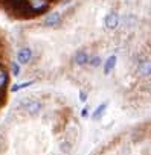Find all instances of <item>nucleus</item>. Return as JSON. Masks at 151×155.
Masks as SVG:
<instances>
[{"label": "nucleus", "instance_id": "obj_3", "mask_svg": "<svg viewBox=\"0 0 151 155\" xmlns=\"http://www.w3.org/2000/svg\"><path fill=\"white\" fill-rule=\"evenodd\" d=\"M8 82H9V74L6 70L0 68V97H2V101L5 99V90L8 87Z\"/></svg>", "mask_w": 151, "mask_h": 155}, {"label": "nucleus", "instance_id": "obj_10", "mask_svg": "<svg viewBox=\"0 0 151 155\" xmlns=\"http://www.w3.org/2000/svg\"><path fill=\"white\" fill-rule=\"evenodd\" d=\"M105 110H107V104H101V105L96 108V111L93 113V119H95V120H99V119L105 114Z\"/></svg>", "mask_w": 151, "mask_h": 155}, {"label": "nucleus", "instance_id": "obj_2", "mask_svg": "<svg viewBox=\"0 0 151 155\" xmlns=\"http://www.w3.org/2000/svg\"><path fill=\"white\" fill-rule=\"evenodd\" d=\"M29 8L32 14H43L47 8H49V2L47 0H28Z\"/></svg>", "mask_w": 151, "mask_h": 155}, {"label": "nucleus", "instance_id": "obj_6", "mask_svg": "<svg viewBox=\"0 0 151 155\" xmlns=\"http://www.w3.org/2000/svg\"><path fill=\"white\" fill-rule=\"evenodd\" d=\"M119 25V15L116 12H110L107 17H105V26L108 29H116Z\"/></svg>", "mask_w": 151, "mask_h": 155}, {"label": "nucleus", "instance_id": "obj_16", "mask_svg": "<svg viewBox=\"0 0 151 155\" xmlns=\"http://www.w3.org/2000/svg\"><path fill=\"white\" fill-rule=\"evenodd\" d=\"M81 116H83V117H87V116H89V111H87V108H84V110L81 111Z\"/></svg>", "mask_w": 151, "mask_h": 155}, {"label": "nucleus", "instance_id": "obj_15", "mask_svg": "<svg viewBox=\"0 0 151 155\" xmlns=\"http://www.w3.org/2000/svg\"><path fill=\"white\" fill-rule=\"evenodd\" d=\"M80 96H81V97H80V99H81V102H86V99H87V94H86L84 91H81V94H80Z\"/></svg>", "mask_w": 151, "mask_h": 155}, {"label": "nucleus", "instance_id": "obj_7", "mask_svg": "<svg viewBox=\"0 0 151 155\" xmlns=\"http://www.w3.org/2000/svg\"><path fill=\"white\" fill-rule=\"evenodd\" d=\"M60 21H61L60 12H50V14H47V17L44 20V25L46 26H57V25H60Z\"/></svg>", "mask_w": 151, "mask_h": 155}, {"label": "nucleus", "instance_id": "obj_14", "mask_svg": "<svg viewBox=\"0 0 151 155\" xmlns=\"http://www.w3.org/2000/svg\"><path fill=\"white\" fill-rule=\"evenodd\" d=\"M90 64H92L93 67H98V65L101 64V59H99V56H95V58L92 59V62H90Z\"/></svg>", "mask_w": 151, "mask_h": 155}, {"label": "nucleus", "instance_id": "obj_1", "mask_svg": "<svg viewBox=\"0 0 151 155\" xmlns=\"http://www.w3.org/2000/svg\"><path fill=\"white\" fill-rule=\"evenodd\" d=\"M5 8L8 12H14L22 17L32 15L28 0H5Z\"/></svg>", "mask_w": 151, "mask_h": 155}, {"label": "nucleus", "instance_id": "obj_12", "mask_svg": "<svg viewBox=\"0 0 151 155\" xmlns=\"http://www.w3.org/2000/svg\"><path fill=\"white\" fill-rule=\"evenodd\" d=\"M32 84H34V81H28V82H23V84H17V85H14V87L11 88V91L15 93V91H19V90H22V88H26V87H29V85H32Z\"/></svg>", "mask_w": 151, "mask_h": 155}, {"label": "nucleus", "instance_id": "obj_8", "mask_svg": "<svg viewBox=\"0 0 151 155\" xmlns=\"http://www.w3.org/2000/svg\"><path fill=\"white\" fill-rule=\"evenodd\" d=\"M73 61L77 62L78 65H84V64H87V61H89V55H87L84 50H80V52H77V55H75Z\"/></svg>", "mask_w": 151, "mask_h": 155}, {"label": "nucleus", "instance_id": "obj_5", "mask_svg": "<svg viewBox=\"0 0 151 155\" xmlns=\"http://www.w3.org/2000/svg\"><path fill=\"white\" fill-rule=\"evenodd\" d=\"M151 73V64L148 59H142L139 62V67H137V74L142 76V78H148Z\"/></svg>", "mask_w": 151, "mask_h": 155}, {"label": "nucleus", "instance_id": "obj_4", "mask_svg": "<svg viewBox=\"0 0 151 155\" xmlns=\"http://www.w3.org/2000/svg\"><path fill=\"white\" fill-rule=\"evenodd\" d=\"M31 58H32V50L29 47H23L17 53V62H20V64H28L31 61Z\"/></svg>", "mask_w": 151, "mask_h": 155}, {"label": "nucleus", "instance_id": "obj_13", "mask_svg": "<svg viewBox=\"0 0 151 155\" xmlns=\"http://www.w3.org/2000/svg\"><path fill=\"white\" fill-rule=\"evenodd\" d=\"M11 68H12V74L14 76H19L20 74V65H19V62H12L11 64Z\"/></svg>", "mask_w": 151, "mask_h": 155}, {"label": "nucleus", "instance_id": "obj_11", "mask_svg": "<svg viewBox=\"0 0 151 155\" xmlns=\"http://www.w3.org/2000/svg\"><path fill=\"white\" fill-rule=\"evenodd\" d=\"M40 108H41V104H40V102H31V104L26 107V110H28L31 114L38 113V111H40Z\"/></svg>", "mask_w": 151, "mask_h": 155}, {"label": "nucleus", "instance_id": "obj_9", "mask_svg": "<svg viewBox=\"0 0 151 155\" xmlns=\"http://www.w3.org/2000/svg\"><path fill=\"white\" fill-rule=\"evenodd\" d=\"M115 65H116V56L113 55V56H110L107 61H105V65H104V71L108 74L113 68H115Z\"/></svg>", "mask_w": 151, "mask_h": 155}]
</instances>
